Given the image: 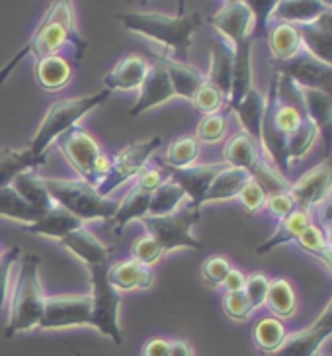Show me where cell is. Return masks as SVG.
Segmentation results:
<instances>
[{"instance_id": "1", "label": "cell", "mask_w": 332, "mask_h": 356, "mask_svg": "<svg viewBox=\"0 0 332 356\" xmlns=\"http://www.w3.org/2000/svg\"><path fill=\"white\" fill-rule=\"evenodd\" d=\"M67 43L73 45L76 63H81L84 51L88 47V42L76 32L73 0H51L49 8L43 14L40 24L35 26L30 40L24 43L20 51L14 53L10 61L0 69V84L6 83V79L10 76L12 71L26 57H33L38 61L42 57H47V55H57Z\"/></svg>"}, {"instance_id": "2", "label": "cell", "mask_w": 332, "mask_h": 356, "mask_svg": "<svg viewBox=\"0 0 332 356\" xmlns=\"http://www.w3.org/2000/svg\"><path fill=\"white\" fill-rule=\"evenodd\" d=\"M115 20L122 22L129 33L158 43L166 51L163 55L180 63H188L194 33L201 26V16L197 12H188L184 0L178 2L176 16L160 12H117Z\"/></svg>"}, {"instance_id": "3", "label": "cell", "mask_w": 332, "mask_h": 356, "mask_svg": "<svg viewBox=\"0 0 332 356\" xmlns=\"http://www.w3.org/2000/svg\"><path fill=\"white\" fill-rule=\"evenodd\" d=\"M40 264H42L40 257L33 252L22 257L20 273L12 293L8 323L4 327L6 339L40 327L45 309V298H47L43 293L42 280H40Z\"/></svg>"}, {"instance_id": "4", "label": "cell", "mask_w": 332, "mask_h": 356, "mask_svg": "<svg viewBox=\"0 0 332 356\" xmlns=\"http://www.w3.org/2000/svg\"><path fill=\"white\" fill-rule=\"evenodd\" d=\"M110 90H100L96 95L78 96V98H65L59 100L45 112L42 124L38 127V131L31 137L30 149L31 153L38 159H45L47 149L63 136L67 134L71 127L78 126V122L83 120L88 112H92L94 108L102 106L110 98Z\"/></svg>"}, {"instance_id": "5", "label": "cell", "mask_w": 332, "mask_h": 356, "mask_svg": "<svg viewBox=\"0 0 332 356\" xmlns=\"http://www.w3.org/2000/svg\"><path fill=\"white\" fill-rule=\"evenodd\" d=\"M49 196L57 206H61L69 213L81 221L106 220L112 221L117 204L114 200L102 196L94 184L86 180H69V178H43Z\"/></svg>"}, {"instance_id": "6", "label": "cell", "mask_w": 332, "mask_h": 356, "mask_svg": "<svg viewBox=\"0 0 332 356\" xmlns=\"http://www.w3.org/2000/svg\"><path fill=\"white\" fill-rule=\"evenodd\" d=\"M110 262L88 266L90 276V298H92V323L98 333L108 337L115 345L124 343V331L119 325V304L122 298L112 284L108 282Z\"/></svg>"}, {"instance_id": "7", "label": "cell", "mask_w": 332, "mask_h": 356, "mask_svg": "<svg viewBox=\"0 0 332 356\" xmlns=\"http://www.w3.org/2000/svg\"><path fill=\"white\" fill-rule=\"evenodd\" d=\"M57 147L71 163L81 180L98 186L110 170V159L100 151L98 141L81 126L71 127L57 139Z\"/></svg>"}, {"instance_id": "8", "label": "cell", "mask_w": 332, "mask_h": 356, "mask_svg": "<svg viewBox=\"0 0 332 356\" xmlns=\"http://www.w3.org/2000/svg\"><path fill=\"white\" fill-rule=\"evenodd\" d=\"M199 216H201V210L188 204L184 208H178L176 211L168 213V216H160V218L145 216L139 220V223L143 225L147 235H151L160 245L165 254L170 251H176V249H196V251H199V249H204V245L192 235V229L199 220Z\"/></svg>"}, {"instance_id": "9", "label": "cell", "mask_w": 332, "mask_h": 356, "mask_svg": "<svg viewBox=\"0 0 332 356\" xmlns=\"http://www.w3.org/2000/svg\"><path fill=\"white\" fill-rule=\"evenodd\" d=\"M163 139L158 136H153L145 139V141H133L127 147H124L114 161H110V170L104 177V180L96 186L98 192L108 198V194H112L127 180L135 178L143 168L147 167L149 159L153 157L156 149L160 147Z\"/></svg>"}, {"instance_id": "10", "label": "cell", "mask_w": 332, "mask_h": 356, "mask_svg": "<svg viewBox=\"0 0 332 356\" xmlns=\"http://www.w3.org/2000/svg\"><path fill=\"white\" fill-rule=\"evenodd\" d=\"M92 323V298L90 293H67L45 298V309L40 329L57 331L69 327H83Z\"/></svg>"}, {"instance_id": "11", "label": "cell", "mask_w": 332, "mask_h": 356, "mask_svg": "<svg viewBox=\"0 0 332 356\" xmlns=\"http://www.w3.org/2000/svg\"><path fill=\"white\" fill-rule=\"evenodd\" d=\"M332 194V161L326 159L324 163L313 167L305 175L297 178L290 188V196L295 202L297 210L313 213Z\"/></svg>"}, {"instance_id": "12", "label": "cell", "mask_w": 332, "mask_h": 356, "mask_svg": "<svg viewBox=\"0 0 332 356\" xmlns=\"http://www.w3.org/2000/svg\"><path fill=\"white\" fill-rule=\"evenodd\" d=\"M332 337V298L321 315L307 329L288 333L283 345L270 356H315L319 355L322 343Z\"/></svg>"}, {"instance_id": "13", "label": "cell", "mask_w": 332, "mask_h": 356, "mask_svg": "<svg viewBox=\"0 0 332 356\" xmlns=\"http://www.w3.org/2000/svg\"><path fill=\"white\" fill-rule=\"evenodd\" d=\"M208 22L233 49L249 40H254V18L242 0L225 2Z\"/></svg>"}, {"instance_id": "14", "label": "cell", "mask_w": 332, "mask_h": 356, "mask_svg": "<svg viewBox=\"0 0 332 356\" xmlns=\"http://www.w3.org/2000/svg\"><path fill=\"white\" fill-rule=\"evenodd\" d=\"M278 73L285 74L297 86L317 88L332 96V67L315 59L307 51H301L285 63H280Z\"/></svg>"}, {"instance_id": "15", "label": "cell", "mask_w": 332, "mask_h": 356, "mask_svg": "<svg viewBox=\"0 0 332 356\" xmlns=\"http://www.w3.org/2000/svg\"><path fill=\"white\" fill-rule=\"evenodd\" d=\"M172 98H176L172 81L166 73L165 65L160 61H155L153 65H149V73H147L143 84L139 86V96H137L135 106L129 110V115L145 114L149 110L165 104Z\"/></svg>"}, {"instance_id": "16", "label": "cell", "mask_w": 332, "mask_h": 356, "mask_svg": "<svg viewBox=\"0 0 332 356\" xmlns=\"http://www.w3.org/2000/svg\"><path fill=\"white\" fill-rule=\"evenodd\" d=\"M223 167H225V163H209V165H192V167L186 168H172L170 178L186 192V198H190V206L201 210V198L206 196L213 178L217 177L219 170Z\"/></svg>"}, {"instance_id": "17", "label": "cell", "mask_w": 332, "mask_h": 356, "mask_svg": "<svg viewBox=\"0 0 332 356\" xmlns=\"http://www.w3.org/2000/svg\"><path fill=\"white\" fill-rule=\"evenodd\" d=\"M297 88H299L303 114L319 129V136H322L326 143L329 155H332V96L317 88H305V86H297Z\"/></svg>"}, {"instance_id": "18", "label": "cell", "mask_w": 332, "mask_h": 356, "mask_svg": "<svg viewBox=\"0 0 332 356\" xmlns=\"http://www.w3.org/2000/svg\"><path fill=\"white\" fill-rule=\"evenodd\" d=\"M299 33H301L303 51L332 67V8H326L311 24L301 26Z\"/></svg>"}, {"instance_id": "19", "label": "cell", "mask_w": 332, "mask_h": 356, "mask_svg": "<svg viewBox=\"0 0 332 356\" xmlns=\"http://www.w3.org/2000/svg\"><path fill=\"white\" fill-rule=\"evenodd\" d=\"M59 245L69 252H73L86 266L110 262V254H112V251L86 225L67 233L63 239H59Z\"/></svg>"}, {"instance_id": "20", "label": "cell", "mask_w": 332, "mask_h": 356, "mask_svg": "<svg viewBox=\"0 0 332 356\" xmlns=\"http://www.w3.org/2000/svg\"><path fill=\"white\" fill-rule=\"evenodd\" d=\"M149 73V63L141 55H125L110 73L104 76V88L115 90H139Z\"/></svg>"}, {"instance_id": "21", "label": "cell", "mask_w": 332, "mask_h": 356, "mask_svg": "<svg viewBox=\"0 0 332 356\" xmlns=\"http://www.w3.org/2000/svg\"><path fill=\"white\" fill-rule=\"evenodd\" d=\"M153 280H155V274L151 270V266H145L133 259L114 262L108 268V282L112 284L117 292L147 290L153 286Z\"/></svg>"}, {"instance_id": "22", "label": "cell", "mask_w": 332, "mask_h": 356, "mask_svg": "<svg viewBox=\"0 0 332 356\" xmlns=\"http://www.w3.org/2000/svg\"><path fill=\"white\" fill-rule=\"evenodd\" d=\"M239 120L242 131L250 136L260 145L262 139V122L266 114V96L260 92L256 86H252L247 95L242 96V100L237 104L229 106Z\"/></svg>"}, {"instance_id": "23", "label": "cell", "mask_w": 332, "mask_h": 356, "mask_svg": "<svg viewBox=\"0 0 332 356\" xmlns=\"http://www.w3.org/2000/svg\"><path fill=\"white\" fill-rule=\"evenodd\" d=\"M266 42H268L272 59H276L278 63H285L303 51L299 28L291 24H283V22L272 24L266 32Z\"/></svg>"}, {"instance_id": "24", "label": "cell", "mask_w": 332, "mask_h": 356, "mask_svg": "<svg viewBox=\"0 0 332 356\" xmlns=\"http://www.w3.org/2000/svg\"><path fill=\"white\" fill-rule=\"evenodd\" d=\"M156 61L165 65L166 73L172 81V86L176 90V98H184V100H190L199 90V86L206 83V74L201 73L199 69H196L194 65L190 63H180V61H174L166 55H158L156 53Z\"/></svg>"}, {"instance_id": "25", "label": "cell", "mask_w": 332, "mask_h": 356, "mask_svg": "<svg viewBox=\"0 0 332 356\" xmlns=\"http://www.w3.org/2000/svg\"><path fill=\"white\" fill-rule=\"evenodd\" d=\"M252 175L244 168L237 167H225L219 170V175L213 178L211 186L206 192V196L201 198V208L206 204H213V202H229L239 196L240 188L249 182Z\"/></svg>"}, {"instance_id": "26", "label": "cell", "mask_w": 332, "mask_h": 356, "mask_svg": "<svg viewBox=\"0 0 332 356\" xmlns=\"http://www.w3.org/2000/svg\"><path fill=\"white\" fill-rule=\"evenodd\" d=\"M84 221H81L78 218H74L73 213L61 208V206H55L53 210L45 211L40 220L31 225H24V229L28 233H33V235H43V237H51V239H63L67 233L83 227Z\"/></svg>"}, {"instance_id": "27", "label": "cell", "mask_w": 332, "mask_h": 356, "mask_svg": "<svg viewBox=\"0 0 332 356\" xmlns=\"http://www.w3.org/2000/svg\"><path fill=\"white\" fill-rule=\"evenodd\" d=\"M206 81L213 84L225 96V100H229L231 83H233V47L223 40L211 45V59H209Z\"/></svg>"}, {"instance_id": "28", "label": "cell", "mask_w": 332, "mask_h": 356, "mask_svg": "<svg viewBox=\"0 0 332 356\" xmlns=\"http://www.w3.org/2000/svg\"><path fill=\"white\" fill-rule=\"evenodd\" d=\"M311 213L305 210H295L291 211L290 216L281 218L280 223H278V229L272 233V237L268 241H264L260 245L256 252L258 254H266V252L278 249L281 245H288V243H295L299 239L303 231L307 229L311 225Z\"/></svg>"}, {"instance_id": "29", "label": "cell", "mask_w": 332, "mask_h": 356, "mask_svg": "<svg viewBox=\"0 0 332 356\" xmlns=\"http://www.w3.org/2000/svg\"><path fill=\"white\" fill-rule=\"evenodd\" d=\"M252 42L254 40H249L233 49V83H231V95L227 100L229 106L240 102L242 96L254 86L252 84Z\"/></svg>"}, {"instance_id": "30", "label": "cell", "mask_w": 332, "mask_h": 356, "mask_svg": "<svg viewBox=\"0 0 332 356\" xmlns=\"http://www.w3.org/2000/svg\"><path fill=\"white\" fill-rule=\"evenodd\" d=\"M35 79L45 92H57L73 79V69L61 55H47L35 61Z\"/></svg>"}, {"instance_id": "31", "label": "cell", "mask_w": 332, "mask_h": 356, "mask_svg": "<svg viewBox=\"0 0 332 356\" xmlns=\"http://www.w3.org/2000/svg\"><path fill=\"white\" fill-rule=\"evenodd\" d=\"M260 157H262L260 145L252 137L247 136L244 131H240L237 136L231 137L227 143H225V147H223L225 165L244 168V170H249L250 175L254 172V168L258 167Z\"/></svg>"}, {"instance_id": "32", "label": "cell", "mask_w": 332, "mask_h": 356, "mask_svg": "<svg viewBox=\"0 0 332 356\" xmlns=\"http://www.w3.org/2000/svg\"><path fill=\"white\" fill-rule=\"evenodd\" d=\"M45 163V159H38L30 149H12L2 147L0 149V188L12 186L18 175L26 170H38Z\"/></svg>"}, {"instance_id": "33", "label": "cell", "mask_w": 332, "mask_h": 356, "mask_svg": "<svg viewBox=\"0 0 332 356\" xmlns=\"http://www.w3.org/2000/svg\"><path fill=\"white\" fill-rule=\"evenodd\" d=\"M151 194H153V192H147V190L139 188L137 184L129 190V194L117 204V210H115L114 218L110 221V223L114 225L115 235H122L125 227H127L131 221H139L141 218L149 216Z\"/></svg>"}, {"instance_id": "34", "label": "cell", "mask_w": 332, "mask_h": 356, "mask_svg": "<svg viewBox=\"0 0 332 356\" xmlns=\"http://www.w3.org/2000/svg\"><path fill=\"white\" fill-rule=\"evenodd\" d=\"M326 10L319 0H280L274 8L272 22H283L291 26H307Z\"/></svg>"}, {"instance_id": "35", "label": "cell", "mask_w": 332, "mask_h": 356, "mask_svg": "<svg viewBox=\"0 0 332 356\" xmlns=\"http://www.w3.org/2000/svg\"><path fill=\"white\" fill-rule=\"evenodd\" d=\"M12 188L20 194L22 198L26 200L28 204H31L35 210H40L42 213L53 210L57 204L53 202L49 196V190L45 186V180H43L38 170H26L16 177V180L12 182Z\"/></svg>"}, {"instance_id": "36", "label": "cell", "mask_w": 332, "mask_h": 356, "mask_svg": "<svg viewBox=\"0 0 332 356\" xmlns=\"http://www.w3.org/2000/svg\"><path fill=\"white\" fill-rule=\"evenodd\" d=\"M288 331L285 325L281 323V319L278 317H262L258 323L254 325L252 329V341L258 348L260 353H264L266 356L274 355L285 341Z\"/></svg>"}, {"instance_id": "37", "label": "cell", "mask_w": 332, "mask_h": 356, "mask_svg": "<svg viewBox=\"0 0 332 356\" xmlns=\"http://www.w3.org/2000/svg\"><path fill=\"white\" fill-rule=\"evenodd\" d=\"M274 317L278 319H290L297 312V296L295 290L285 278H276L270 280L268 296H266V304Z\"/></svg>"}, {"instance_id": "38", "label": "cell", "mask_w": 332, "mask_h": 356, "mask_svg": "<svg viewBox=\"0 0 332 356\" xmlns=\"http://www.w3.org/2000/svg\"><path fill=\"white\" fill-rule=\"evenodd\" d=\"M0 216L20 221L24 225H31L40 220L43 213L35 210L31 204H28L12 186H4V188H0Z\"/></svg>"}, {"instance_id": "39", "label": "cell", "mask_w": 332, "mask_h": 356, "mask_svg": "<svg viewBox=\"0 0 332 356\" xmlns=\"http://www.w3.org/2000/svg\"><path fill=\"white\" fill-rule=\"evenodd\" d=\"M184 200H186V192L180 188L172 178H166L165 182H160L158 188L151 194L149 216L151 218L168 216V213L176 211Z\"/></svg>"}, {"instance_id": "40", "label": "cell", "mask_w": 332, "mask_h": 356, "mask_svg": "<svg viewBox=\"0 0 332 356\" xmlns=\"http://www.w3.org/2000/svg\"><path fill=\"white\" fill-rule=\"evenodd\" d=\"M199 157V141L196 137H178L176 141H172L168 149H166L165 159V167H168L170 170L172 168H186L192 167L194 163Z\"/></svg>"}, {"instance_id": "41", "label": "cell", "mask_w": 332, "mask_h": 356, "mask_svg": "<svg viewBox=\"0 0 332 356\" xmlns=\"http://www.w3.org/2000/svg\"><path fill=\"white\" fill-rule=\"evenodd\" d=\"M317 141H319V129L305 118L301 127L288 137V163H290V167L291 163H299L301 159L307 157V153H311V149Z\"/></svg>"}, {"instance_id": "42", "label": "cell", "mask_w": 332, "mask_h": 356, "mask_svg": "<svg viewBox=\"0 0 332 356\" xmlns=\"http://www.w3.org/2000/svg\"><path fill=\"white\" fill-rule=\"evenodd\" d=\"M129 251H131V259L133 261L141 262L145 266H153L156 262L163 261V257H165V251L160 249V245L151 235H147V233L133 239Z\"/></svg>"}, {"instance_id": "43", "label": "cell", "mask_w": 332, "mask_h": 356, "mask_svg": "<svg viewBox=\"0 0 332 356\" xmlns=\"http://www.w3.org/2000/svg\"><path fill=\"white\" fill-rule=\"evenodd\" d=\"M225 131H227V120L221 112L204 115L196 127V139L201 143H217L225 137Z\"/></svg>"}, {"instance_id": "44", "label": "cell", "mask_w": 332, "mask_h": 356, "mask_svg": "<svg viewBox=\"0 0 332 356\" xmlns=\"http://www.w3.org/2000/svg\"><path fill=\"white\" fill-rule=\"evenodd\" d=\"M223 102H225V96L221 95L217 88L213 84H209L208 81L199 86V90L192 98V106L201 115L217 114L219 110H221V106H223Z\"/></svg>"}, {"instance_id": "45", "label": "cell", "mask_w": 332, "mask_h": 356, "mask_svg": "<svg viewBox=\"0 0 332 356\" xmlns=\"http://www.w3.org/2000/svg\"><path fill=\"white\" fill-rule=\"evenodd\" d=\"M242 2L249 6L252 18H254V35L252 38H258V35L266 38V32L270 28L272 14L280 0H242Z\"/></svg>"}, {"instance_id": "46", "label": "cell", "mask_w": 332, "mask_h": 356, "mask_svg": "<svg viewBox=\"0 0 332 356\" xmlns=\"http://www.w3.org/2000/svg\"><path fill=\"white\" fill-rule=\"evenodd\" d=\"M239 202L242 204V208L249 211V213H256V211L264 210V206H266V198H268V192L264 190V186L260 184L256 178L252 177L240 188L239 192Z\"/></svg>"}, {"instance_id": "47", "label": "cell", "mask_w": 332, "mask_h": 356, "mask_svg": "<svg viewBox=\"0 0 332 356\" xmlns=\"http://www.w3.org/2000/svg\"><path fill=\"white\" fill-rule=\"evenodd\" d=\"M223 312L233 321H247L254 312L244 292H225L223 296Z\"/></svg>"}, {"instance_id": "48", "label": "cell", "mask_w": 332, "mask_h": 356, "mask_svg": "<svg viewBox=\"0 0 332 356\" xmlns=\"http://www.w3.org/2000/svg\"><path fill=\"white\" fill-rule=\"evenodd\" d=\"M268 288H270V278L264 273H252L247 276L244 282V290L249 302L252 304L254 309H260L262 305L266 304V296H268Z\"/></svg>"}, {"instance_id": "49", "label": "cell", "mask_w": 332, "mask_h": 356, "mask_svg": "<svg viewBox=\"0 0 332 356\" xmlns=\"http://www.w3.org/2000/svg\"><path fill=\"white\" fill-rule=\"evenodd\" d=\"M231 268H233V266H231V262H229L225 257L215 254V257L206 259V262L201 264V278H204V282L206 284L217 288V286H221L223 280L227 278V274Z\"/></svg>"}, {"instance_id": "50", "label": "cell", "mask_w": 332, "mask_h": 356, "mask_svg": "<svg viewBox=\"0 0 332 356\" xmlns=\"http://www.w3.org/2000/svg\"><path fill=\"white\" fill-rule=\"evenodd\" d=\"M20 247H10L6 252H2L0 257V315L6 304V296H8V280H10V268L14 262L20 257Z\"/></svg>"}, {"instance_id": "51", "label": "cell", "mask_w": 332, "mask_h": 356, "mask_svg": "<svg viewBox=\"0 0 332 356\" xmlns=\"http://www.w3.org/2000/svg\"><path fill=\"white\" fill-rule=\"evenodd\" d=\"M297 245L301 247L303 251L309 252L311 257H315L317 252L322 251L329 243H326V237H324V231L319 227V225H309L307 229L303 231L301 235H299V239H297Z\"/></svg>"}, {"instance_id": "52", "label": "cell", "mask_w": 332, "mask_h": 356, "mask_svg": "<svg viewBox=\"0 0 332 356\" xmlns=\"http://www.w3.org/2000/svg\"><path fill=\"white\" fill-rule=\"evenodd\" d=\"M264 210H268L270 216L281 220L295 210V202L290 196V192H276V194H268Z\"/></svg>"}, {"instance_id": "53", "label": "cell", "mask_w": 332, "mask_h": 356, "mask_svg": "<svg viewBox=\"0 0 332 356\" xmlns=\"http://www.w3.org/2000/svg\"><path fill=\"white\" fill-rule=\"evenodd\" d=\"M165 180L166 178H163L160 170L145 167L141 172H139V175H137V186L147 190V192H155V190L158 188V184H160V182H165Z\"/></svg>"}, {"instance_id": "54", "label": "cell", "mask_w": 332, "mask_h": 356, "mask_svg": "<svg viewBox=\"0 0 332 356\" xmlns=\"http://www.w3.org/2000/svg\"><path fill=\"white\" fill-rule=\"evenodd\" d=\"M244 282H247V276L244 273H240L239 268H231L227 274V278L223 280V288L225 292H242L244 290Z\"/></svg>"}, {"instance_id": "55", "label": "cell", "mask_w": 332, "mask_h": 356, "mask_svg": "<svg viewBox=\"0 0 332 356\" xmlns=\"http://www.w3.org/2000/svg\"><path fill=\"white\" fill-rule=\"evenodd\" d=\"M143 356H170V341L151 339L143 348Z\"/></svg>"}, {"instance_id": "56", "label": "cell", "mask_w": 332, "mask_h": 356, "mask_svg": "<svg viewBox=\"0 0 332 356\" xmlns=\"http://www.w3.org/2000/svg\"><path fill=\"white\" fill-rule=\"evenodd\" d=\"M170 356H194L186 341H170Z\"/></svg>"}, {"instance_id": "57", "label": "cell", "mask_w": 332, "mask_h": 356, "mask_svg": "<svg viewBox=\"0 0 332 356\" xmlns=\"http://www.w3.org/2000/svg\"><path fill=\"white\" fill-rule=\"evenodd\" d=\"M313 259H317V261L322 262V266L329 270V273H332V247L331 245H326L322 251H319Z\"/></svg>"}, {"instance_id": "58", "label": "cell", "mask_w": 332, "mask_h": 356, "mask_svg": "<svg viewBox=\"0 0 332 356\" xmlns=\"http://www.w3.org/2000/svg\"><path fill=\"white\" fill-rule=\"evenodd\" d=\"M324 237H326V243L332 247V223H329V225H324Z\"/></svg>"}, {"instance_id": "59", "label": "cell", "mask_w": 332, "mask_h": 356, "mask_svg": "<svg viewBox=\"0 0 332 356\" xmlns=\"http://www.w3.org/2000/svg\"><path fill=\"white\" fill-rule=\"evenodd\" d=\"M319 2H321L324 8H332V0H319Z\"/></svg>"}, {"instance_id": "60", "label": "cell", "mask_w": 332, "mask_h": 356, "mask_svg": "<svg viewBox=\"0 0 332 356\" xmlns=\"http://www.w3.org/2000/svg\"><path fill=\"white\" fill-rule=\"evenodd\" d=\"M131 4H139V6H145L149 0H129Z\"/></svg>"}, {"instance_id": "61", "label": "cell", "mask_w": 332, "mask_h": 356, "mask_svg": "<svg viewBox=\"0 0 332 356\" xmlns=\"http://www.w3.org/2000/svg\"><path fill=\"white\" fill-rule=\"evenodd\" d=\"M225 2H237V0H225Z\"/></svg>"}, {"instance_id": "62", "label": "cell", "mask_w": 332, "mask_h": 356, "mask_svg": "<svg viewBox=\"0 0 332 356\" xmlns=\"http://www.w3.org/2000/svg\"><path fill=\"white\" fill-rule=\"evenodd\" d=\"M315 356H324V355H321V353H319V355H315Z\"/></svg>"}, {"instance_id": "63", "label": "cell", "mask_w": 332, "mask_h": 356, "mask_svg": "<svg viewBox=\"0 0 332 356\" xmlns=\"http://www.w3.org/2000/svg\"><path fill=\"white\" fill-rule=\"evenodd\" d=\"M0 257H2V251H0Z\"/></svg>"}]
</instances>
